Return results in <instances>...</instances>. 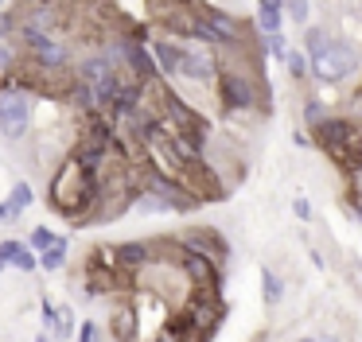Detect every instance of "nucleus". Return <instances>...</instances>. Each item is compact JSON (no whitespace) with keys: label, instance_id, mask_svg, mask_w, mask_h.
<instances>
[{"label":"nucleus","instance_id":"nucleus-21","mask_svg":"<svg viewBox=\"0 0 362 342\" xmlns=\"http://www.w3.org/2000/svg\"><path fill=\"white\" fill-rule=\"evenodd\" d=\"M55 241H59V237H55V233L47 230V225H35V230L28 233V245H32L35 253H43V249H51V245H55Z\"/></svg>","mask_w":362,"mask_h":342},{"label":"nucleus","instance_id":"nucleus-7","mask_svg":"<svg viewBox=\"0 0 362 342\" xmlns=\"http://www.w3.org/2000/svg\"><path fill=\"white\" fill-rule=\"evenodd\" d=\"M110 249H113V264H117L121 272H129V276L144 272L156 261V245H152V241H121V245H110Z\"/></svg>","mask_w":362,"mask_h":342},{"label":"nucleus","instance_id":"nucleus-17","mask_svg":"<svg viewBox=\"0 0 362 342\" xmlns=\"http://www.w3.org/2000/svg\"><path fill=\"white\" fill-rule=\"evenodd\" d=\"M24 249H28V241H20V237H4V241H0V272L12 269V264H16V256L24 253Z\"/></svg>","mask_w":362,"mask_h":342},{"label":"nucleus","instance_id":"nucleus-29","mask_svg":"<svg viewBox=\"0 0 362 342\" xmlns=\"http://www.w3.org/2000/svg\"><path fill=\"white\" fill-rule=\"evenodd\" d=\"M346 202H351V210L358 214V222H362V194H354V191H351V199H346Z\"/></svg>","mask_w":362,"mask_h":342},{"label":"nucleus","instance_id":"nucleus-15","mask_svg":"<svg viewBox=\"0 0 362 342\" xmlns=\"http://www.w3.org/2000/svg\"><path fill=\"white\" fill-rule=\"evenodd\" d=\"M281 295H284V280L276 276L273 269H265V272H261V300H265L269 307H276V303H281Z\"/></svg>","mask_w":362,"mask_h":342},{"label":"nucleus","instance_id":"nucleus-33","mask_svg":"<svg viewBox=\"0 0 362 342\" xmlns=\"http://www.w3.org/2000/svg\"><path fill=\"white\" fill-rule=\"evenodd\" d=\"M148 342H180V338H172V334H168V331H160L156 338H148Z\"/></svg>","mask_w":362,"mask_h":342},{"label":"nucleus","instance_id":"nucleus-6","mask_svg":"<svg viewBox=\"0 0 362 342\" xmlns=\"http://www.w3.org/2000/svg\"><path fill=\"white\" fill-rule=\"evenodd\" d=\"M218 59H214L211 51H203V47L195 43H183V59H180V78L183 82H195V86H211L218 82Z\"/></svg>","mask_w":362,"mask_h":342},{"label":"nucleus","instance_id":"nucleus-11","mask_svg":"<svg viewBox=\"0 0 362 342\" xmlns=\"http://www.w3.org/2000/svg\"><path fill=\"white\" fill-rule=\"evenodd\" d=\"M141 311H133L129 303H121V307H113V319H110V326H113V338L117 342H136V334H141Z\"/></svg>","mask_w":362,"mask_h":342},{"label":"nucleus","instance_id":"nucleus-8","mask_svg":"<svg viewBox=\"0 0 362 342\" xmlns=\"http://www.w3.org/2000/svg\"><path fill=\"white\" fill-rule=\"evenodd\" d=\"M180 245L183 249H199V253H211L214 261H226V237H222L218 230H211V225H195V230H183L180 233Z\"/></svg>","mask_w":362,"mask_h":342},{"label":"nucleus","instance_id":"nucleus-19","mask_svg":"<svg viewBox=\"0 0 362 342\" xmlns=\"http://www.w3.org/2000/svg\"><path fill=\"white\" fill-rule=\"evenodd\" d=\"M327 43H331L327 28H308V35H304V51H308V59H315V54H320Z\"/></svg>","mask_w":362,"mask_h":342},{"label":"nucleus","instance_id":"nucleus-26","mask_svg":"<svg viewBox=\"0 0 362 342\" xmlns=\"http://www.w3.org/2000/svg\"><path fill=\"white\" fill-rule=\"evenodd\" d=\"M20 218H24V210H20V206H12V199H4V202H0V222H20Z\"/></svg>","mask_w":362,"mask_h":342},{"label":"nucleus","instance_id":"nucleus-4","mask_svg":"<svg viewBox=\"0 0 362 342\" xmlns=\"http://www.w3.org/2000/svg\"><path fill=\"white\" fill-rule=\"evenodd\" d=\"M32 132V101L28 90H0V140L20 144Z\"/></svg>","mask_w":362,"mask_h":342},{"label":"nucleus","instance_id":"nucleus-22","mask_svg":"<svg viewBox=\"0 0 362 342\" xmlns=\"http://www.w3.org/2000/svg\"><path fill=\"white\" fill-rule=\"evenodd\" d=\"M71 334H78V323H74V311H71V307H59V331H55V338H59V342H66Z\"/></svg>","mask_w":362,"mask_h":342},{"label":"nucleus","instance_id":"nucleus-36","mask_svg":"<svg viewBox=\"0 0 362 342\" xmlns=\"http://www.w3.org/2000/svg\"><path fill=\"white\" fill-rule=\"evenodd\" d=\"M304 342H320V338H304Z\"/></svg>","mask_w":362,"mask_h":342},{"label":"nucleus","instance_id":"nucleus-14","mask_svg":"<svg viewBox=\"0 0 362 342\" xmlns=\"http://www.w3.org/2000/svg\"><path fill=\"white\" fill-rule=\"evenodd\" d=\"M284 70H288L292 82H304V78H312V59H308V51L288 47V54H284Z\"/></svg>","mask_w":362,"mask_h":342},{"label":"nucleus","instance_id":"nucleus-2","mask_svg":"<svg viewBox=\"0 0 362 342\" xmlns=\"http://www.w3.org/2000/svg\"><path fill=\"white\" fill-rule=\"evenodd\" d=\"M358 62H362V54H358V47H354L351 39H331V43L312 59V78L323 82V86L346 82V78L358 70Z\"/></svg>","mask_w":362,"mask_h":342},{"label":"nucleus","instance_id":"nucleus-1","mask_svg":"<svg viewBox=\"0 0 362 342\" xmlns=\"http://www.w3.org/2000/svg\"><path fill=\"white\" fill-rule=\"evenodd\" d=\"M98 191H102V179L82 167V160L74 152H66L63 163H59V171L51 175L47 199H51V210H59L63 218H71V222H90Z\"/></svg>","mask_w":362,"mask_h":342},{"label":"nucleus","instance_id":"nucleus-5","mask_svg":"<svg viewBox=\"0 0 362 342\" xmlns=\"http://www.w3.org/2000/svg\"><path fill=\"white\" fill-rule=\"evenodd\" d=\"M180 272L187 276L191 288H211V292H222V261H214L211 253H199V249H183L180 245Z\"/></svg>","mask_w":362,"mask_h":342},{"label":"nucleus","instance_id":"nucleus-31","mask_svg":"<svg viewBox=\"0 0 362 342\" xmlns=\"http://www.w3.org/2000/svg\"><path fill=\"white\" fill-rule=\"evenodd\" d=\"M351 109H354V117H358V124H362V93H358V98L351 101Z\"/></svg>","mask_w":362,"mask_h":342},{"label":"nucleus","instance_id":"nucleus-28","mask_svg":"<svg viewBox=\"0 0 362 342\" xmlns=\"http://www.w3.org/2000/svg\"><path fill=\"white\" fill-rule=\"evenodd\" d=\"M292 214H296L300 222H308V218H312V202H308V199H296V202H292Z\"/></svg>","mask_w":362,"mask_h":342},{"label":"nucleus","instance_id":"nucleus-3","mask_svg":"<svg viewBox=\"0 0 362 342\" xmlns=\"http://www.w3.org/2000/svg\"><path fill=\"white\" fill-rule=\"evenodd\" d=\"M218 101L226 113H253L261 109V86L242 66H222L218 70Z\"/></svg>","mask_w":362,"mask_h":342},{"label":"nucleus","instance_id":"nucleus-34","mask_svg":"<svg viewBox=\"0 0 362 342\" xmlns=\"http://www.w3.org/2000/svg\"><path fill=\"white\" fill-rule=\"evenodd\" d=\"M32 4H51V0H20V8H32Z\"/></svg>","mask_w":362,"mask_h":342},{"label":"nucleus","instance_id":"nucleus-32","mask_svg":"<svg viewBox=\"0 0 362 342\" xmlns=\"http://www.w3.org/2000/svg\"><path fill=\"white\" fill-rule=\"evenodd\" d=\"M35 342H55V334H51V331H47V326H43V331H40V334H35Z\"/></svg>","mask_w":362,"mask_h":342},{"label":"nucleus","instance_id":"nucleus-16","mask_svg":"<svg viewBox=\"0 0 362 342\" xmlns=\"http://www.w3.org/2000/svg\"><path fill=\"white\" fill-rule=\"evenodd\" d=\"M63 264H66V237H59L51 249H43V253H40V269L43 272H59Z\"/></svg>","mask_w":362,"mask_h":342},{"label":"nucleus","instance_id":"nucleus-27","mask_svg":"<svg viewBox=\"0 0 362 342\" xmlns=\"http://www.w3.org/2000/svg\"><path fill=\"white\" fill-rule=\"evenodd\" d=\"M78 342H98V323H78Z\"/></svg>","mask_w":362,"mask_h":342},{"label":"nucleus","instance_id":"nucleus-18","mask_svg":"<svg viewBox=\"0 0 362 342\" xmlns=\"http://www.w3.org/2000/svg\"><path fill=\"white\" fill-rule=\"evenodd\" d=\"M284 20L304 28V23L312 20V0H284Z\"/></svg>","mask_w":362,"mask_h":342},{"label":"nucleus","instance_id":"nucleus-20","mask_svg":"<svg viewBox=\"0 0 362 342\" xmlns=\"http://www.w3.org/2000/svg\"><path fill=\"white\" fill-rule=\"evenodd\" d=\"M12 206H20V210H28L35 202V191H32V183H28V179H20V183H12Z\"/></svg>","mask_w":362,"mask_h":342},{"label":"nucleus","instance_id":"nucleus-23","mask_svg":"<svg viewBox=\"0 0 362 342\" xmlns=\"http://www.w3.org/2000/svg\"><path fill=\"white\" fill-rule=\"evenodd\" d=\"M323 117H327V105H323L320 98H308V101H304V124H308V129H315Z\"/></svg>","mask_w":362,"mask_h":342},{"label":"nucleus","instance_id":"nucleus-30","mask_svg":"<svg viewBox=\"0 0 362 342\" xmlns=\"http://www.w3.org/2000/svg\"><path fill=\"white\" fill-rule=\"evenodd\" d=\"M292 140H296L300 148H308V144H312V136H308V132H292Z\"/></svg>","mask_w":362,"mask_h":342},{"label":"nucleus","instance_id":"nucleus-9","mask_svg":"<svg viewBox=\"0 0 362 342\" xmlns=\"http://www.w3.org/2000/svg\"><path fill=\"white\" fill-rule=\"evenodd\" d=\"M199 16L214 28V35H218V51H226V47H242V23H238L230 12L206 4V8H199Z\"/></svg>","mask_w":362,"mask_h":342},{"label":"nucleus","instance_id":"nucleus-10","mask_svg":"<svg viewBox=\"0 0 362 342\" xmlns=\"http://www.w3.org/2000/svg\"><path fill=\"white\" fill-rule=\"evenodd\" d=\"M148 51H152V59H156V66H160V78H180L183 43H175V39H152Z\"/></svg>","mask_w":362,"mask_h":342},{"label":"nucleus","instance_id":"nucleus-13","mask_svg":"<svg viewBox=\"0 0 362 342\" xmlns=\"http://www.w3.org/2000/svg\"><path fill=\"white\" fill-rule=\"evenodd\" d=\"M20 62H24V47H20V39H16V35H12V39H0V78L12 74Z\"/></svg>","mask_w":362,"mask_h":342},{"label":"nucleus","instance_id":"nucleus-24","mask_svg":"<svg viewBox=\"0 0 362 342\" xmlns=\"http://www.w3.org/2000/svg\"><path fill=\"white\" fill-rule=\"evenodd\" d=\"M12 269H16V272H35V269H40V253H35V249L28 245L24 253L16 256V264H12Z\"/></svg>","mask_w":362,"mask_h":342},{"label":"nucleus","instance_id":"nucleus-37","mask_svg":"<svg viewBox=\"0 0 362 342\" xmlns=\"http://www.w3.org/2000/svg\"><path fill=\"white\" fill-rule=\"evenodd\" d=\"M0 8H4V0H0Z\"/></svg>","mask_w":362,"mask_h":342},{"label":"nucleus","instance_id":"nucleus-12","mask_svg":"<svg viewBox=\"0 0 362 342\" xmlns=\"http://www.w3.org/2000/svg\"><path fill=\"white\" fill-rule=\"evenodd\" d=\"M257 28L261 35H276L284 28V0H257Z\"/></svg>","mask_w":362,"mask_h":342},{"label":"nucleus","instance_id":"nucleus-25","mask_svg":"<svg viewBox=\"0 0 362 342\" xmlns=\"http://www.w3.org/2000/svg\"><path fill=\"white\" fill-rule=\"evenodd\" d=\"M265 51L273 54V59H281V62H284V54H288V43H284L281 31H276V35H265Z\"/></svg>","mask_w":362,"mask_h":342},{"label":"nucleus","instance_id":"nucleus-35","mask_svg":"<svg viewBox=\"0 0 362 342\" xmlns=\"http://www.w3.org/2000/svg\"><path fill=\"white\" fill-rule=\"evenodd\" d=\"M320 342H339V338H335V334H327V338H320Z\"/></svg>","mask_w":362,"mask_h":342}]
</instances>
